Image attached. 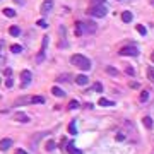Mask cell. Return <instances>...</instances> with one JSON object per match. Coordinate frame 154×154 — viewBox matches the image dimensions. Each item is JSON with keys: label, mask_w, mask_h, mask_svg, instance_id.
Here are the masks:
<instances>
[{"label": "cell", "mask_w": 154, "mask_h": 154, "mask_svg": "<svg viewBox=\"0 0 154 154\" xmlns=\"http://www.w3.org/2000/svg\"><path fill=\"white\" fill-rule=\"evenodd\" d=\"M151 3H153V5H154V0H153V2H151Z\"/></svg>", "instance_id": "obj_36"}, {"label": "cell", "mask_w": 154, "mask_h": 154, "mask_svg": "<svg viewBox=\"0 0 154 154\" xmlns=\"http://www.w3.org/2000/svg\"><path fill=\"white\" fill-rule=\"evenodd\" d=\"M96 24L93 22V21H86V22H77L76 24V34L77 36H80L82 33H96Z\"/></svg>", "instance_id": "obj_1"}, {"label": "cell", "mask_w": 154, "mask_h": 154, "mask_svg": "<svg viewBox=\"0 0 154 154\" xmlns=\"http://www.w3.org/2000/svg\"><path fill=\"white\" fill-rule=\"evenodd\" d=\"M10 50H12V53H21V52H22V46H19V45H12Z\"/></svg>", "instance_id": "obj_18"}, {"label": "cell", "mask_w": 154, "mask_h": 154, "mask_svg": "<svg viewBox=\"0 0 154 154\" xmlns=\"http://www.w3.org/2000/svg\"><path fill=\"white\" fill-rule=\"evenodd\" d=\"M9 33H10L12 36H19V34H21V29L17 28V26H10V28H9Z\"/></svg>", "instance_id": "obj_15"}, {"label": "cell", "mask_w": 154, "mask_h": 154, "mask_svg": "<svg viewBox=\"0 0 154 154\" xmlns=\"http://www.w3.org/2000/svg\"><path fill=\"white\" fill-rule=\"evenodd\" d=\"M3 16H7V17H14V16H16V10L10 9V7H7V9H3Z\"/></svg>", "instance_id": "obj_16"}, {"label": "cell", "mask_w": 154, "mask_h": 154, "mask_svg": "<svg viewBox=\"0 0 154 154\" xmlns=\"http://www.w3.org/2000/svg\"><path fill=\"white\" fill-rule=\"evenodd\" d=\"M70 62H72V65H76V67L82 69V70H89L91 69V60L86 58L84 55H72Z\"/></svg>", "instance_id": "obj_2"}, {"label": "cell", "mask_w": 154, "mask_h": 154, "mask_svg": "<svg viewBox=\"0 0 154 154\" xmlns=\"http://www.w3.org/2000/svg\"><path fill=\"white\" fill-rule=\"evenodd\" d=\"M26 103H33V98L31 96H22L16 101V104H26Z\"/></svg>", "instance_id": "obj_11"}, {"label": "cell", "mask_w": 154, "mask_h": 154, "mask_svg": "<svg viewBox=\"0 0 154 154\" xmlns=\"http://www.w3.org/2000/svg\"><path fill=\"white\" fill-rule=\"evenodd\" d=\"M12 84H14V80H12V79H7V86L12 87Z\"/></svg>", "instance_id": "obj_30"}, {"label": "cell", "mask_w": 154, "mask_h": 154, "mask_svg": "<svg viewBox=\"0 0 154 154\" xmlns=\"http://www.w3.org/2000/svg\"><path fill=\"white\" fill-rule=\"evenodd\" d=\"M77 108H79V103H77L76 99L69 103V110H77Z\"/></svg>", "instance_id": "obj_22"}, {"label": "cell", "mask_w": 154, "mask_h": 154, "mask_svg": "<svg viewBox=\"0 0 154 154\" xmlns=\"http://www.w3.org/2000/svg\"><path fill=\"white\" fill-rule=\"evenodd\" d=\"M104 0H93V5H96V3H103Z\"/></svg>", "instance_id": "obj_32"}, {"label": "cell", "mask_w": 154, "mask_h": 154, "mask_svg": "<svg viewBox=\"0 0 154 154\" xmlns=\"http://www.w3.org/2000/svg\"><path fill=\"white\" fill-rule=\"evenodd\" d=\"M87 12H89V16H93V17H104V16L108 14V9H106L103 3H96V5H91V9H89Z\"/></svg>", "instance_id": "obj_3"}, {"label": "cell", "mask_w": 154, "mask_h": 154, "mask_svg": "<svg viewBox=\"0 0 154 154\" xmlns=\"http://www.w3.org/2000/svg\"><path fill=\"white\" fill-rule=\"evenodd\" d=\"M21 79H22V87H26V86L31 82L33 76H31V72H29V70H22V72H21Z\"/></svg>", "instance_id": "obj_5"}, {"label": "cell", "mask_w": 154, "mask_h": 154, "mask_svg": "<svg viewBox=\"0 0 154 154\" xmlns=\"http://www.w3.org/2000/svg\"><path fill=\"white\" fill-rule=\"evenodd\" d=\"M33 103H38V104H43V103H45V98H43V96H34V98H33Z\"/></svg>", "instance_id": "obj_20"}, {"label": "cell", "mask_w": 154, "mask_h": 154, "mask_svg": "<svg viewBox=\"0 0 154 154\" xmlns=\"http://www.w3.org/2000/svg\"><path fill=\"white\" fill-rule=\"evenodd\" d=\"M14 2H19V3H22V0H14Z\"/></svg>", "instance_id": "obj_35"}, {"label": "cell", "mask_w": 154, "mask_h": 154, "mask_svg": "<svg viewBox=\"0 0 154 154\" xmlns=\"http://www.w3.org/2000/svg\"><path fill=\"white\" fill-rule=\"evenodd\" d=\"M94 91H99V93L103 91V86H101L99 82H96V84H94Z\"/></svg>", "instance_id": "obj_28"}, {"label": "cell", "mask_w": 154, "mask_h": 154, "mask_svg": "<svg viewBox=\"0 0 154 154\" xmlns=\"http://www.w3.org/2000/svg\"><path fill=\"white\" fill-rule=\"evenodd\" d=\"M125 72H127L129 76H134V69H132V67H127V69H125Z\"/></svg>", "instance_id": "obj_29"}, {"label": "cell", "mask_w": 154, "mask_h": 154, "mask_svg": "<svg viewBox=\"0 0 154 154\" xmlns=\"http://www.w3.org/2000/svg\"><path fill=\"white\" fill-rule=\"evenodd\" d=\"M69 132H70V134H72V135H76V134H77V129H76V122H72V123L69 125Z\"/></svg>", "instance_id": "obj_19"}, {"label": "cell", "mask_w": 154, "mask_h": 154, "mask_svg": "<svg viewBox=\"0 0 154 154\" xmlns=\"http://www.w3.org/2000/svg\"><path fill=\"white\" fill-rule=\"evenodd\" d=\"M53 9V0H45L41 5V12H50Z\"/></svg>", "instance_id": "obj_7"}, {"label": "cell", "mask_w": 154, "mask_h": 154, "mask_svg": "<svg viewBox=\"0 0 154 154\" xmlns=\"http://www.w3.org/2000/svg\"><path fill=\"white\" fill-rule=\"evenodd\" d=\"M106 72H108V74H111V76H116V74H118V72H116V69H111V67H108V69H106Z\"/></svg>", "instance_id": "obj_26"}, {"label": "cell", "mask_w": 154, "mask_h": 154, "mask_svg": "<svg viewBox=\"0 0 154 154\" xmlns=\"http://www.w3.org/2000/svg\"><path fill=\"white\" fill-rule=\"evenodd\" d=\"M10 146H12V140L10 139H2L0 140V151H7Z\"/></svg>", "instance_id": "obj_9"}, {"label": "cell", "mask_w": 154, "mask_h": 154, "mask_svg": "<svg viewBox=\"0 0 154 154\" xmlns=\"http://www.w3.org/2000/svg\"><path fill=\"white\" fill-rule=\"evenodd\" d=\"M147 98H149V91H142V93H140V101H142V103L147 101Z\"/></svg>", "instance_id": "obj_21"}, {"label": "cell", "mask_w": 154, "mask_h": 154, "mask_svg": "<svg viewBox=\"0 0 154 154\" xmlns=\"http://www.w3.org/2000/svg\"><path fill=\"white\" fill-rule=\"evenodd\" d=\"M46 149H48V151H53V149H55V142H53V140H50V142L46 144Z\"/></svg>", "instance_id": "obj_24"}, {"label": "cell", "mask_w": 154, "mask_h": 154, "mask_svg": "<svg viewBox=\"0 0 154 154\" xmlns=\"http://www.w3.org/2000/svg\"><path fill=\"white\" fill-rule=\"evenodd\" d=\"M99 106H106V108H110V106H115V103L110 101V99H106V98H99Z\"/></svg>", "instance_id": "obj_10"}, {"label": "cell", "mask_w": 154, "mask_h": 154, "mask_svg": "<svg viewBox=\"0 0 154 154\" xmlns=\"http://www.w3.org/2000/svg\"><path fill=\"white\" fill-rule=\"evenodd\" d=\"M14 118H16L17 122H21V123H28V122L31 120L29 116L26 115V113H22V111H17V113H16V116H14Z\"/></svg>", "instance_id": "obj_6"}, {"label": "cell", "mask_w": 154, "mask_h": 154, "mask_svg": "<svg viewBox=\"0 0 154 154\" xmlns=\"http://www.w3.org/2000/svg\"><path fill=\"white\" fill-rule=\"evenodd\" d=\"M52 93H53V96H58V98H63V96H65V93H63L60 87H57V86L52 89Z\"/></svg>", "instance_id": "obj_14"}, {"label": "cell", "mask_w": 154, "mask_h": 154, "mask_svg": "<svg viewBox=\"0 0 154 154\" xmlns=\"http://www.w3.org/2000/svg\"><path fill=\"white\" fill-rule=\"evenodd\" d=\"M38 26H39V28H46V26H48V24H46V21L39 19V21H38Z\"/></svg>", "instance_id": "obj_27"}, {"label": "cell", "mask_w": 154, "mask_h": 154, "mask_svg": "<svg viewBox=\"0 0 154 154\" xmlns=\"http://www.w3.org/2000/svg\"><path fill=\"white\" fill-rule=\"evenodd\" d=\"M142 122H144V127L146 129H153V118L151 116H144Z\"/></svg>", "instance_id": "obj_12"}, {"label": "cell", "mask_w": 154, "mask_h": 154, "mask_svg": "<svg viewBox=\"0 0 154 154\" xmlns=\"http://www.w3.org/2000/svg\"><path fill=\"white\" fill-rule=\"evenodd\" d=\"M16 154H28V153H26V151H22V149H17V151H16Z\"/></svg>", "instance_id": "obj_33"}, {"label": "cell", "mask_w": 154, "mask_h": 154, "mask_svg": "<svg viewBox=\"0 0 154 154\" xmlns=\"http://www.w3.org/2000/svg\"><path fill=\"white\" fill-rule=\"evenodd\" d=\"M123 139H125V135H122V134L116 135V140H123Z\"/></svg>", "instance_id": "obj_31"}, {"label": "cell", "mask_w": 154, "mask_h": 154, "mask_svg": "<svg viewBox=\"0 0 154 154\" xmlns=\"http://www.w3.org/2000/svg\"><path fill=\"white\" fill-rule=\"evenodd\" d=\"M151 60H153V62H154V52H153V55H151Z\"/></svg>", "instance_id": "obj_34"}, {"label": "cell", "mask_w": 154, "mask_h": 154, "mask_svg": "<svg viewBox=\"0 0 154 154\" xmlns=\"http://www.w3.org/2000/svg\"><path fill=\"white\" fill-rule=\"evenodd\" d=\"M76 82L79 84V86H86V84L89 82V77L84 76V74H79V76L76 77Z\"/></svg>", "instance_id": "obj_8"}, {"label": "cell", "mask_w": 154, "mask_h": 154, "mask_svg": "<svg viewBox=\"0 0 154 154\" xmlns=\"http://www.w3.org/2000/svg\"><path fill=\"white\" fill-rule=\"evenodd\" d=\"M67 153H69V154H80V151H79V149H76V147L70 144V146L67 147Z\"/></svg>", "instance_id": "obj_17"}, {"label": "cell", "mask_w": 154, "mask_h": 154, "mask_svg": "<svg viewBox=\"0 0 154 154\" xmlns=\"http://www.w3.org/2000/svg\"><path fill=\"white\" fill-rule=\"evenodd\" d=\"M132 17H134V16H132V12H129V10H125V12L122 14V21H123V22H130Z\"/></svg>", "instance_id": "obj_13"}, {"label": "cell", "mask_w": 154, "mask_h": 154, "mask_svg": "<svg viewBox=\"0 0 154 154\" xmlns=\"http://www.w3.org/2000/svg\"><path fill=\"white\" fill-rule=\"evenodd\" d=\"M137 31H139L140 34H146V33H147V31H146V28H144V26H140V24L137 26Z\"/></svg>", "instance_id": "obj_25"}, {"label": "cell", "mask_w": 154, "mask_h": 154, "mask_svg": "<svg viewBox=\"0 0 154 154\" xmlns=\"http://www.w3.org/2000/svg\"><path fill=\"white\" fill-rule=\"evenodd\" d=\"M118 53H120L122 57H137L139 50H137V46H135V45H129V46H122Z\"/></svg>", "instance_id": "obj_4"}, {"label": "cell", "mask_w": 154, "mask_h": 154, "mask_svg": "<svg viewBox=\"0 0 154 154\" xmlns=\"http://www.w3.org/2000/svg\"><path fill=\"white\" fill-rule=\"evenodd\" d=\"M147 76H149V79L154 82V67H151V69H147Z\"/></svg>", "instance_id": "obj_23"}]
</instances>
